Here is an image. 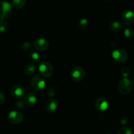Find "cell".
Wrapping results in <instances>:
<instances>
[{"label": "cell", "mask_w": 134, "mask_h": 134, "mask_svg": "<svg viewBox=\"0 0 134 134\" xmlns=\"http://www.w3.org/2000/svg\"><path fill=\"white\" fill-rule=\"evenodd\" d=\"M133 85L132 81L127 77L122 79L118 84V90L119 92L124 95L130 94L133 90Z\"/></svg>", "instance_id": "1"}, {"label": "cell", "mask_w": 134, "mask_h": 134, "mask_svg": "<svg viewBox=\"0 0 134 134\" xmlns=\"http://www.w3.org/2000/svg\"><path fill=\"white\" fill-rule=\"evenodd\" d=\"M38 69L40 74L45 78H50L54 73L53 66L51 63L47 61L41 62Z\"/></svg>", "instance_id": "2"}, {"label": "cell", "mask_w": 134, "mask_h": 134, "mask_svg": "<svg viewBox=\"0 0 134 134\" xmlns=\"http://www.w3.org/2000/svg\"><path fill=\"white\" fill-rule=\"evenodd\" d=\"M12 14L11 5L7 1H0V19H7Z\"/></svg>", "instance_id": "3"}, {"label": "cell", "mask_w": 134, "mask_h": 134, "mask_svg": "<svg viewBox=\"0 0 134 134\" xmlns=\"http://www.w3.org/2000/svg\"><path fill=\"white\" fill-rule=\"evenodd\" d=\"M7 119L9 122L14 124H18L22 122L24 116L22 113L18 111H12L8 114Z\"/></svg>", "instance_id": "4"}, {"label": "cell", "mask_w": 134, "mask_h": 134, "mask_svg": "<svg viewBox=\"0 0 134 134\" xmlns=\"http://www.w3.org/2000/svg\"><path fill=\"white\" fill-rule=\"evenodd\" d=\"M85 72L82 68L80 66H76L73 68L71 71V77L73 81L76 82H80L85 78Z\"/></svg>", "instance_id": "5"}, {"label": "cell", "mask_w": 134, "mask_h": 134, "mask_svg": "<svg viewBox=\"0 0 134 134\" xmlns=\"http://www.w3.org/2000/svg\"><path fill=\"white\" fill-rule=\"evenodd\" d=\"M112 57L117 62L124 63L128 59V54L122 49H116L112 52Z\"/></svg>", "instance_id": "6"}, {"label": "cell", "mask_w": 134, "mask_h": 134, "mask_svg": "<svg viewBox=\"0 0 134 134\" xmlns=\"http://www.w3.org/2000/svg\"><path fill=\"white\" fill-rule=\"evenodd\" d=\"M31 85L34 90L37 91H41L43 90L45 87V82L44 81L41 77L36 76V77H32L31 79Z\"/></svg>", "instance_id": "7"}, {"label": "cell", "mask_w": 134, "mask_h": 134, "mask_svg": "<svg viewBox=\"0 0 134 134\" xmlns=\"http://www.w3.org/2000/svg\"><path fill=\"white\" fill-rule=\"evenodd\" d=\"M121 19L126 26H132L134 24V13L132 10H125L122 14Z\"/></svg>", "instance_id": "8"}, {"label": "cell", "mask_w": 134, "mask_h": 134, "mask_svg": "<svg viewBox=\"0 0 134 134\" xmlns=\"http://www.w3.org/2000/svg\"><path fill=\"white\" fill-rule=\"evenodd\" d=\"M34 47L38 51H45L49 47L48 41L44 38H37L34 41Z\"/></svg>", "instance_id": "9"}, {"label": "cell", "mask_w": 134, "mask_h": 134, "mask_svg": "<svg viewBox=\"0 0 134 134\" xmlns=\"http://www.w3.org/2000/svg\"><path fill=\"white\" fill-rule=\"evenodd\" d=\"M10 94L16 99H20L24 96L25 88L22 86L16 85L10 88Z\"/></svg>", "instance_id": "10"}, {"label": "cell", "mask_w": 134, "mask_h": 134, "mask_svg": "<svg viewBox=\"0 0 134 134\" xmlns=\"http://www.w3.org/2000/svg\"><path fill=\"white\" fill-rule=\"evenodd\" d=\"M95 107L98 111L103 112L109 107V102L105 98L101 97L96 100L95 103Z\"/></svg>", "instance_id": "11"}, {"label": "cell", "mask_w": 134, "mask_h": 134, "mask_svg": "<svg viewBox=\"0 0 134 134\" xmlns=\"http://www.w3.org/2000/svg\"><path fill=\"white\" fill-rule=\"evenodd\" d=\"M37 96L34 92H28L24 98V102L27 107H33L37 102Z\"/></svg>", "instance_id": "12"}, {"label": "cell", "mask_w": 134, "mask_h": 134, "mask_svg": "<svg viewBox=\"0 0 134 134\" xmlns=\"http://www.w3.org/2000/svg\"><path fill=\"white\" fill-rule=\"evenodd\" d=\"M58 101L56 99L51 98L48 99L45 105V109L47 112L54 113L58 108Z\"/></svg>", "instance_id": "13"}, {"label": "cell", "mask_w": 134, "mask_h": 134, "mask_svg": "<svg viewBox=\"0 0 134 134\" xmlns=\"http://www.w3.org/2000/svg\"><path fill=\"white\" fill-rule=\"evenodd\" d=\"M36 71V66L33 63H30L26 65L24 68V73L27 76H30L34 75Z\"/></svg>", "instance_id": "14"}, {"label": "cell", "mask_w": 134, "mask_h": 134, "mask_svg": "<svg viewBox=\"0 0 134 134\" xmlns=\"http://www.w3.org/2000/svg\"><path fill=\"white\" fill-rule=\"evenodd\" d=\"M122 25L118 21H113L109 25V29L113 32H119L122 30Z\"/></svg>", "instance_id": "15"}, {"label": "cell", "mask_w": 134, "mask_h": 134, "mask_svg": "<svg viewBox=\"0 0 134 134\" xmlns=\"http://www.w3.org/2000/svg\"><path fill=\"white\" fill-rule=\"evenodd\" d=\"M13 5L16 9H20L24 7L26 0H13Z\"/></svg>", "instance_id": "16"}, {"label": "cell", "mask_w": 134, "mask_h": 134, "mask_svg": "<svg viewBox=\"0 0 134 134\" xmlns=\"http://www.w3.org/2000/svg\"><path fill=\"white\" fill-rule=\"evenodd\" d=\"M9 27V23L6 19H0V33H4Z\"/></svg>", "instance_id": "17"}, {"label": "cell", "mask_w": 134, "mask_h": 134, "mask_svg": "<svg viewBox=\"0 0 134 134\" xmlns=\"http://www.w3.org/2000/svg\"><path fill=\"white\" fill-rule=\"evenodd\" d=\"M79 27L82 30H85L88 27V22L86 18H82L79 22Z\"/></svg>", "instance_id": "18"}, {"label": "cell", "mask_w": 134, "mask_h": 134, "mask_svg": "<svg viewBox=\"0 0 134 134\" xmlns=\"http://www.w3.org/2000/svg\"><path fill=\"white\" fill-rule=\"evenodd\" d=\"M30 59L32 62H40L41 60V56L39 53L37 52H32V53L30 54Z\"/></svg>", "instance_id": "19"}, {"label": "cell", "mask_w": 134, "mask_h": 134, "mask_svg": "<svg viewBox=\"0 0 134 134\" xmlns=\"http://www.w3.org/2000/svg\"><path fill=\"white\" fill-rule=\"evenodd\" d=\"M118 134H133V132L129 127H122L119 130Z\"/></svg>", "instance_id": "20"}, {"label": "cell", "mask_w": 134, "mask_h": 134, "mask_svg": "<svg viewBox=\"0 0 134 134\" xmlns=\"http://www.w3.org/2000/svg\"><path fill=\"white\" fill-rule=\"evenodd\" d=\"M120 73H121L122 76L124 78L128 77V76L130 75V69L128 68H127V67H124V68H123L122 69H121Z\"/></svg>", "instance_id": "21"}, {"label": "cell", "mask_w": 134, "mask_h": 134, "mask_svg": "<svg viewBox=\"0 0 134 134\" xmlns=\"http://www.w3.org/2000/svg\"><path fill=\"white\" fill-rule=\"evenodd\" d=\"M31 44L29 42H25L22 44V47H21V49L24 52H27L31 49Z\"/></svg>", "instance_id": "22"}, {"label": "cell", "mask_w": 134, "mask_h": 134, "mask_svg": "<svg viewBox=\"0 0 134 134\" xmlns=\"http://www.w3.org/2000/svg\"><path fill=\"white\" fill-rule=\"evenodd\" d=\"M133 30L131 28H127L124 30V35L126 37H131L133 35Z\"/></svg>", "instance_id": "23"}, {"label": "cell", "mask_w": 134, "mask_h": 134, "mask_svg": "<svg viewBox=\"0 0 134 134\" xmlns=\"http://www.w3.org/2000/svg\"><path fill=\"white\" fill-rule=\"evenodd\" d=\"M5 96L3 92L0 91V105L3 104L5 102Z\"/></svg>", "instance_id": "24"}, {"label": "cell", "mask_w": 134, "mask_h": 134, "mask_svg": "<svg viewBox=\"0 0 134 134\" xmlns=\"http://www.w3.org/2000/svg\"><path fill=\"white\" fill-rule=\"evenodd\" d=\"M25 105H25L24 101L23 102H16V106L18 107H19V108L23 109Z\"/></svg>", "instance_id": "25"}, {"label": "cell", "mask_w": 134, "mask_h": 134, "mask_svg": "<svg viewBox=\"0 0 134 134\" xmlns=\"http://www.w3.org/2000/svg\"><path fill=\"white\" fill-rule=\"evenodd\" d=\"M106 1H110V0H106Z\"/></svg>", "instance_id": "26"}, {"label": "cell", "mask_w": 134, "mask_h": 134, "mask_svg": "<svg viewBox=\"0 0 134 134\" xmlns=\"http://www.w3.org/2000/svg\"><path fill=\"white\" fill-rule=\"evenodd\" d=\"M107 134H112V133H107Z\"/></svg>", "instance_id": "27"}]
</instances>
